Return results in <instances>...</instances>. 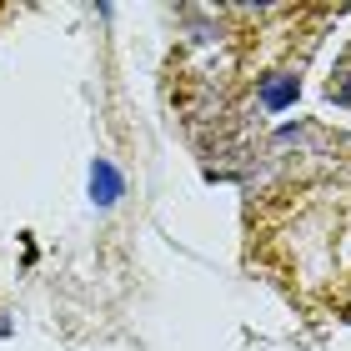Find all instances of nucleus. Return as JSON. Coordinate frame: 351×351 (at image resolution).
<instances>
[{"instance_id":"f257e3e1","label":"nucleus","mask_w":351,"mask_h":351,"mask_svg":"<svg viewBox=\"0 0 351 351\" xmlns=\"http://www.w3.org/2000/svg\"><path fill=\"white\" fill-rule=\"evenodd\" d=\"M296 90H301V81L281 71V75H271V81L261 86V106H266V110H286V106L296 101Z\"/></svg>"},{"instance_id":"f03ea898","label":"nucleus","mask_w":351,"mask_h":351,"mask_svg":"<svg viewBox=\"0 0 351 351\" xmlns=\"http://www.w3.org/2000/svg\"><path fill=\"white\" fill-rule=\"evenodd\" d=\"M90 196H95V206H110V201L121 196V176H116L110 161H95L90 166Z\"/></svg>"}]
</instances>
